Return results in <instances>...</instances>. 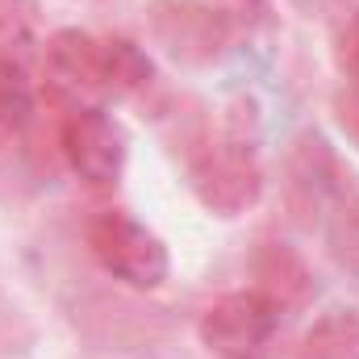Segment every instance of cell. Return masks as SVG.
<instances>
[{
  "mask_svg": "<svg viewBox=\"0 0 359 359\" xmlns=\"http://www.w3.org/2000/svg\"><path fill=\"white\" fill-rule=\"evenodd\" d=\"M59 147L72 163V172L88 184H113L121 176V163H126V147H121V134L117 126L100 113V109H72L63 121H59Z\"/></svg>",
  "mask_w": 359,
  "mask_h": 359,
  "instance_id": "6",
  "label": "cell"
},
{
  "mask_svg": "<svg viewBox=\"0 0 359 359\" xmlns=\"http://www.w3.org/2000/svg\"><path fill=\"white\" fill-rule=\"evenodd\" d=\"M326 243H330L334 264L343 271H351V276H359V192H343L339 205L330 209Z\"/></svg>",
  "mask_w": 359,
  "mask_h": 359,
  "instance_id": "10",
  "label": "cell"
},
{
  "mask_svg": "<svg viewBox=\"0 0 359 359\" xmlns=\"http://www.w3.org/2000/svg\"><path fill=\"white\" fill-rule=\"evenodd\" d=\"M280 305L259 288L226 292L201 313V343L222 359H259L276 339Z\"/></svg>",
  "mask_w": 359,
  "mask_h": 359,
  "instance_id": "4",
  "label": "cell"
},
{
  "mask_svg": "<svg viewBox=\"0 0 359 359\" xmlns=\"http://www.w3.org/2000/svg\"><path fill=\"white\" fill-rule=\"evenodd\" d=\"M255 276H259L255 288L268 292L280 309L292 305V301H301V297L309 292V276H305V268H301V259L288 255L284 247H268V251L259 255V264H255Z\"/></svg>",
  "mask_w": 359,
  "mask_h": 359,
  "instance_id": "9",
  "label": "cell"
},
{
  "mask_svg": "<svg viewBox=\"0 0 359 359\" xmlns=\"http://www.w3.org/2000/svg\"><path fill=\"white\" fill-rule=\"evenodd\" d=\"M334 113H339L343 134H347V138L359 147V88H351V84H347V88L339 92V96H334Z\"/></svg>",
  "mask_w": 359,
  "mask_h": 359,
  "instance_id": "12",
  "label": "cell"
},
{
  "mask_svg": "<svg viewBox=\"0 0 359 359\" xmlns=\"http://www.w3.org/2000/svg\"><path fill=\"white\" fill-rule=\"evenodd\" d=\"M46 67L80 92H138L151 84V59L126 38H92L84 29H59L46 42Z\"/></svg>",
  "mask_w": 359,
  "mask_h": 359,
  "instance_id": "2",
  "label": "cell"
},
{
  "mask_svg": "<svg viewBox=\"0 0 359 359\" xmlns=\"http://www.w3.org/2000/svg\"><path fill=\"white\" fill-rule=\"evenodd\" d=\"M151 34L172 59L201 67V63H213L226 55L234 25L222 8H213L205 0H155Z\"/></svg>",
  "mask_w": 359,
  "mask_h": 359,
  "instance_id": "5",
  "label": "cell"
},
{
  "mask_svg": "<svg viewBox=\"0 0 359 359\" xmlns=\"http://www.w3.org/2000/svg\"><path fill=\"white\" fill-rule=\"evenodd\" d=\"M288 209L301 217V222H313L326 205L334 209L339 196H343V168L339 159L330 155V147L318 138V134H305L297 138L292 155H288Z\"/></svg>",
  "mask_w": 359,
  "mask_h": 359,
  "instance_id": "7",
  "label": "cell"
},
{
  "mask_svg": "<svg viewBox=\"0 0 359 359\" xmlns=\"http://www.w3.org/2000/svg\"><path fill=\"white\" fill-rule=\"evenodd\" d=\"M339 67H343V76H347V84L359 88V17H347V21H339Z\"/></svg>",
  "mask_w": 359,
  "mask_h": 359,
  "instance_id": "11",
  "label": "cell"
},
{
  "mask_svg": "<svg viewBox=\"0 0 359 359\" xmlns=\"http://www.w3.org/2000/svg\"><path fill=\"white\" fill-rule=\"evenodd\" d=\"M297 359H359V309H330L305 334Z\"/></svg>",
  "mask_w": 359,
  "mask_h": 359,
  "instance_id": "8",
  "label": "cell"
},
{
  "mask_svg": "<svg viewBox=\"0 0 359 359\" xmlns=\"http://www.w3.org/2000/svg\"><path fill=\"white\" fill-rule=\"evenodd\" d=\"M259 121H255V104L251 100H234L222 117V126L201 138L188 155V180L192 192L201 196L205 209L234 217L243 209H251L264 192V172H259Z\"/></svg>",
  "mask_w": 359,
  "mask_h": 359,
  "instance_id": "1",
  "label": "cell"
},
{
  "mask_svg": "<svg viewBox=\"0 0 359 359\" xmlns=\"http://www.w3.org/2000/svg\"><path fill=\"white\" fill-rule=\"evenodd\" d=\"M88 251L113 280L138 292L159 288L172 271L168 247L159 243V234L121 209H104L88 222Z\"/></svg>",
  "mask_w": 359,
  "mask_h": 359,
  "instance_id": "3",
  "label": "cell"
}]
</instances>
